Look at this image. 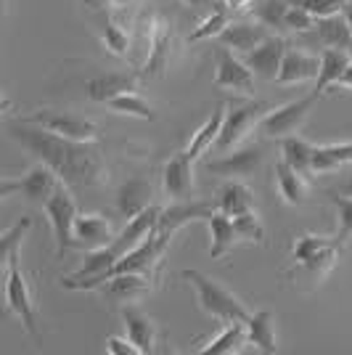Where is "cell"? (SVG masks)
<instances>
[{
	"label": "cell",
	"mask_w": 352,
	"mask_h": 355,
	"mask_svg": "<svg viewBox=\"0 0 352 355\" xmlns=\"http://www.w3.org/2000/svg\"><path fill=\"white\" fill-rule=\"evenodd\" d=\"M6 130L35 159L56 170V175L72 189H98L109 180V167H106L98 141L64 138L40 125H32L27 119L8 122Z\"/></svg>",
	"instance_id": "1"
},
{
	"label": "cell",
	"mask_w": 352,
	"mask_h": 355,
	"mask_svg": "<svg viewBox=\"0 0 352 355\" xmlns=\"http://www.w3.org/2000/svg\"><path fill=\"white\" fill-rule=\"evenodd\" d=\"M183 279L193 286L196 300H199V308H202L206 315H212L215 321H220V324H236V321L247 324V321H249L252 313H249V308L244 305V300L236 297L231 289H225L220 282L209 279L206 273L196 270V268L183 270Z\"/></svg>",
	"instance_id": "2"
},
{
	"label": "cell",
	"mask_w": 352,
	"mask_h": 355,
	"mask_svg": "<svg viewBox=\"0 0 352 355\" xmlns=\"http://www.w3.org/2000/svg\"><path fill=\"white\" fill-rule=\"evenodd\" d=\"M3 257V282H6V289H3V300H6V313H14L16 318L21 321L24 331L30 337H40V329H37V311H35V300H32V286L21 270V263H19V250H11Z\"/></svg>",
	"instance_id": "3"
},
{
	"label": "cell",
	"mask_w": 352,
	"mask_h": 355,
	"mask_svg": "<svg viewBox=\"0 0 352 355\" xmlns=\"http://www.w3.org/2000/svg\"><path fill=\"white\" fill-rule=\"evenodd\" d=\"M45 218L51 223V231L56 239V254L64 257V252L74 247V220H77V202H74L72 186L61 183L53 196L43 205Z\"/></svg>",
	"instance_id": "4"
},
{
	"label": "cell",
	"mask_w": 352,
	"mask_h": 355,
	"mask_svg": "<svg viewBox=\"0 0 352 355\" xmlns=\"http://www.w3.org/2000/svg\"><path fill=\"white\" fill-rule=\"evenodd\" d=\"M61 183H64V180L56 175V170H51L45 162H40V164H35L27 175L16 178V180L14 178H3V180H0V199H8V196L19 193V196H24L27 202L45 205Z\"/></svg>",
	"instance_id": "5"
},
{
	"label": "cell",
	"mask_w": 352,
	"mask_h": 355,
	"mask_svg": "<svg viewBox=\"0 0 352 355\" xmlns=\"http://www.w3.org/2000/svg\"><path fill=\"white\" fill-rule=\"evenodd\" d=\"M318 101V96L310 90L308 96H299L289 104H281L276 109H270L263 119H260V133L267 135V138H286V135H297L299 128L305 125V119L310 117L313 106Z\"/></svg>",
	"instance_id": "6"
},
{
	"label": "cell",
	"mask_w": 352,
	"mask_h": 355,
	"mask_svg": "<svg viewBox=\"0 0 352 355\" xmlns=\"http://www.w3.org/2000/svg\"><path fill=\"white\" fill-rule=\"evenodd\" d=\"M21 119H27L32 125H40L51 133L64 135V138H74V141H98V133H101L93 119L82 117L77 112H69V109H37L30 117Z\"/></svg>",
	"instance_id": "7"
},
{
	"label": "cell",
	"mask_w": 352,
	"mask_h": 355,
	"mask_svg": "<svg viewBox=\"0 0 352 355\" xmlns=\"http://www.w3.org/2000/svg\"><path fill=\"white\" fill-rule=\"evenodd\" d=\"M267 112H270V106L265 104V101H247V104L228 109L225 112V122H222V130L218 135V141H215V151L225 154V151L236 148L254 125H260V119Z\"/></svg>",
	"instance_id": "8"
},
{
	"label": "cell",
	"mask_w": 352,
	"mask_h": 355,
	"mask_svg": "<svg viewBox=\"0 0 352 355\" xmlns=\"http://www.w3.org/2000/svg\"><path fill=\"white\" fill-rule=\"evenodd\" d=\"M254 80H257V74L249 69V64L234 56V51L222 45L218 51V59H215V88L249 96L254 90Z\"/></svg>",
	"instance_id": "9"
},
{
	"label": "cell",
	"mask_w": 352,
	"mask_h": 355,
	"mask_svg": "<svg viewBox=\"0 0 352 355\" xmlns=\"http://www.w3.org/2000/svg\"><path fill=\"white\" fill-rule=\"evenodd\" d=\"M170 59H173V30L167 21L154 19L151 27V37H148V56L146 64L141 69V80H159L170 69Z\"/></svg>",
	"instance_id": "10"
},
{
	"label": "cell",
	"mask_w": 352,
	"mask_h": 355,
	"mask_svg": "<svg viewBox=\"0 0 352 355\" xmlns=\"http://www.w3.org/2000/svg\"><path fill=\"white\" fill-rule=\"evenodd\" d=\"M263 159H265L263 148L257 146V144H252V146L236 148L234 154H222V157H218V159L206 162V170H209L212 175H220V178H228V180H236V178L254 175V173L260 170Z\"/></svg>",
	"instance_id": "11"
},
{
	"label": "cell",
	"mask_w": 352,
	"mask_h": 355,
	"mask_svg": "<svg viewBox=\"0 0 352 355\" xmlns=\"http://www.w3.org/2000/svg\"><path fill=\"white\" fill-rule=\"evenodd\" d=\"M286 51H289V43L283 37H279V35H270L254 51H249L244 56V61L249 64L252 72L257 74V80H276Z\"/></svg>",
	"instance_id": "12"
},
{
	"label": "cell",
	"mask_w": 352,
	"mask_h": 355,
	"mask_svg": "<svg viewBox=\"0 0 352 355\" xmlns=\"http://www.w3.org/2000/svg\"><path fill=\"white\" fill-rule=\"evenodd\" d=\"M122 326H125V334L130 337L143 355L157 353L159 347V329L154 324V318L143 313L135 302L132 305H122Z\"/></svg>",
	"instance_id": "13"
},
{
	"label": "cell",
	"mask_w": 352,
	"mask_h": 355,
	"mask_svg": "<svg viewBox=\"0 0 352 355\" xmlns=\"http://www.w3.org/2000/svg\"><path fill=\"white\" fill-rule=\"evenodd\" d=\"M161 189L170 199H188L193 191V159L188 151H177L175 157H170V162L161 170Z\"/></svg>",
	"instance_id": "14"
},
{
	"label": "cell",
	"mask_w": 352,
	"mask_h": 355,
	"mask_svg": "<svg viewBox=\"0 0 352 355\" xmlns=\"http://www.w3.org/2000/svg\"><path fill=\"white\" fill-rule=\"evenodd\" d=\"M114 225L98 212H77L74 220V247L82 250H98L114 241Z\"/></svg>",
	"instance_id": "15"
},
{
	"label": "cell",
	"mask_w": 352,
	"mask_h": 355,
	"mask_svg": "<svg viewBox=\"0 0 352 355\" xmlns=\"http://www.w3.org/2000/svg\"><path fill=\"white\" fill-rule=\"evenodd\" d=\"M148 282H151L148 273H117V276L106 279V282L98 286V292H101L106 300H112V302L132 305V302H138L141 297L151 292V284Z\"/></svg>",
	"instance_id": "16"
},
{
	"label": "cell",
	"mask_w": 352,
	"mask_h": 355,
	"mask_svg": "<svg viewBox=\"0 0 352 355\" xmlns=\"http://www.w3.org/2000/svg\"><path fill=\"white\" fill-rule=\"evenodd\" d=\"M265 37H270V27H265L263 21H231L225 30L215 37L220 45L231 48L234 53H249Z\"/></svg>",
	"instance_id": "17"
},
{
	"label": "cell",
	"mask_w": 352,
	"mask_h": 355,
	"mask_svg": "<svg viewBox=\"0 0 352 355\" xmlns=\"http://www.w3.org/2000/svg\"><path fill=\"white\" fill-rule=\"evenodd\" d=\"M318 72H321V56L308 53L305 48H289L283 61H281L276 83L279 85H297V83L318 77Z\"/></svg>",
	"instance_id": "18"
},
{
	"label": "cell",
	"mask_w": 352,
	"mask_h": 355,
	"mask_svg": "<svg viewBox=\"0 0 352 355\" xmlns=\"http://www.w3.org/2000/svg\"><path fill=\"white\" fill-rule=\"evenodd\" d=\"M141 80V74H127V72H101L96 77H90L85 83V96L93 104H106L112 101L119 93H127V90H135Z\"/></svg>",
	"instance_id": "19"
},
{
	"label": "cell",
	"mask_w": 352,
	"mask_h": 355,
	"mask_svg": "<svg viewBox=\"0 0 352 355\" xmlns=\"http://www.w3.org/2000/svg\"><path fill=\"white\" fill-rule=\"evenodd\" d=\"M151 196H154V186L148 183L146 178H130L117 189L114 207H117V212L125 220H130L138 212H143L148 205H154Z\"/></svg>",
	"instance_id": "20"
},
{
	"label": "cell",
	"mask_w": 352,
	"mask_h": 355,
	"mask_svg": "<svg viewBox=\"0 0 352 355\" xmlns=\"http://www.w3.org/2000/svg\"><path fill=\"white\" fill-rule=\"evenodd\" d=\"M159 218H161L159 205H148L143 212H138L135 218H130V220H127V225H125L117 236H114V241H112V244H114L122 254H125V252H130L132 247H138V244H141V241H143V239H146L148 234H151V231L159 225Z\"/></svg>",
	"instance_id": "21"
},
{
	"label": "cell",
	"mask_w": 352,
	"mask_h": 355,
	"mask_svg": "<svg viewBox=\"0 0 352 355\" xmlns=\"http://www.w3.org/2000/svg\"><path fill=\"white\" fill-rule=\"evenodd\" d=\"M305 40H315L323 48H350L352 32L344 14H334L318 19L315 27L310 32H305Z\"/></svg>",
	"instance_id": "22"
},
{
	"label": "cell",
	"mask_w": 352,
	"mask_h": 355,
	"mask_svg": "<svg viewBox=\"0 0 352 355\" xmlns=\"http://www.w3.org/2000/svg\"><path fill=\"white\" fill-rule=\"evenodd\" d=\"M339 254H342V247H331V250L321 252V254H313L308 260L294 263V268L286 276H289V279H297V282H310L313 286H318V284L326 282L328 273L334 270Z\"/></svg>",
	"instance_id": "23"
},
{
	"label": "cell",
	"mask_w": 352,
	"mask_h": 355,
	"mask_svg": "<svg viewBox=\"0 0 352 355\" xmlns=\"http://www.w3.org/2000/svg\"><path fill=\"white\" fill-rule=\"evenodd\" d=\"M350 51L347 48H323L321 51V72L315 77V85H313V93L321 98L326 90L337 88L339 77L344 74V69L350 67Z\"/></svg>",
	"instance_id": "24"
},
{
	"label": "cell",
	"mask_w": 352,
	"mask_h": 355,
	"mask_svg": "<svg viewBox=\"0 0 352 355\" xmlns=\"http://www.w3.org/2000/svg\"><path fill=\"white\" fill-rule=\"evenodd\" d=\"M218 207H209L204 202H186L180 199L177 205H170L167 209H161V218H159V231H167V234H175L177 228H183L186 223L191 220H206L212 212Z\"/></svg>",
	"instance_id": "25"
},
{
	"label": "cell",
	"mask_w": 352,
	"mask_h": 355,
	"mask_svg": "<svg viewBox=\"0 0 352 355\" xmlns=\"http://www.w3.org/2000/svg\"><path fill=\"white\" fill-rule=\"evenodd\" d=\"M209 236H212V247H209V257L212 260H220L222 254L228 250H234V244L238 241V228H236L234 218L228 215V212H222V209H215L209 218Z\"/></svg>",
	"instance_id": "26"
},
{
	"label": "cell",
	"mask_w": 352,
	"mask_h": 355,
	"mask_svg": "<svg viewBox=\"0 0 352 355\" xmlns=\"http://www.w3.org/2000/svg\"><path fill=\"white\" fill-rule=\"evenodd\" d=\"M276 186H279V193L281 199L286 202V205H305L310 196V186L308 180H305V173H299V170H294L292 164H286L281 159L276 164Z\"/></svg>",
	"instance_id": "27"
},
{
	"label": "cell",
	"mask_w": 352,
	"mask_h": 355,
	"mask_svg": "<svg viewBox=\"0 0 352 355\" xmlns=\"http://www.w3.org/2000/svg\"><path fill=\"white\" fill-rule=\"evenodd\" d=\"M247 337L249 345H254L263 353H276L279 350V340H276V315L270 311H257L249 315L247 321Z\"/></svg>",
	"instance_id": "28"
},
{
	"label": "cell",
	"mask_w": 352,
	"mask_h": 355,
	"mask_svg": "<svg viewBox=\"0 0 352 355\" xmlns=\"http://www.w3.org/2000/svg\"><path fill=\"white\" fill-rule=\"evenodd\" d=\"M225 112H228L225 104H218L215 106V112H212V117L206 119L204 125L191 135V141H188L186 151H188V157H191L193 162H196L204 151L215 148V141H218V135H220V130H222V122H225Z\"/></svg>",
	"instance_id": "29"
},
{
	"label": "cell",
	"mask_w": 352,
	"mask_h": 355,
	"mask_svg": "<svg viewBox=\"0 0 352 355\" xmlns=\"http://www.w3.org/2000/svg\"><path fill=\"white\" fill-rule=\"evenodd\" d=\"M215 207L222 209V212H228L231 218L241 215V212H249V209H257L254 207V193H252V189L244 186V183H238V180L222 183L220 191H218Z\"/></svg>",
	"instance_id": "30"
},
{
	"label": "cell",
	"mask_w": 352,
	"mask_h": 355,
	"mask_svg": "<svg viewBox=\"0 0 352 355\" xmlns=\"http://www.w3.org/2000/svg\"><path fill=\"white\" fill-rule=\"evenodd\" d=\"M244 345H249V337H247V324L236 321V324H225V329H222L215 340H209L206 345L199 347V353H204V355H234V353H238Z\"/></svg>",
	"instance_id": "31"
},
{
	"label": "cell",
	"mask_w": 352,
	"mask_h": 355,
	"mask_svg": "<svg viewBox=\"0 0 352 355\" xmlns=\"http://www.w3.org/2000/svg\"><path fill=\"white\" fill-rule=\"evenodd\" d=\"M352 164V141L347 144H326L315 146L313 154V173H334Z\"/></svg>",
	"instance_id": "32"
},
{
	"label": "cell",
	"mask_w": 352,
	"mask_h": 355,
	"mask_svg": "<svg viewBox=\"0 0 352 355\" xmlns=\"http://www.w3.org/2000/svg\"><path fill=\"white\" fill-rule=\"evenodd\" d=\"M313 154H315V146L299 138V135H286L281 138V159L286 164H292L294 170L299 173H313Z\"/></svg>",
	"instance_id": "33"
},
{
	"label": "cell",
	"mask_w": 352,
	"mask_h": 355,
	"mask_svg": "<svg viewBox=\"0 0 352 355\" xmlns=\"http://www.w3.org/2000/svg\"><path fill=\"white\" fill-rule=\"evenodd\" d=\"M228 24H231V6L225 0H215L209 16L188 35V43H202V40H209V37H218Z\"/></svg>",
	"instance_id": "34"
},
{
	"label": "cell",
	"mask_w": 352,
	"mask_h": 355,
	"mask_svg": "<svg viewBox=\"0 0 352 355\" xmlns=\"http://www.w3.org/2000/svg\"><path fill=\"white\" fill-rule=\"evenodd\" d=\"M106 109H112L114 114H125V117H138V119H157V109L148 104L146 98L135 90L119 93L112 101H106Z\"/></svg>",
	"instance_id": "35"
},
{
	"label": "cell",
	"mask_w": 352,
	"mask_h": 355,
	"mask_svg": "<svg viewBox=\"0 0 352 355\" xmlns=\"http://www.w3.org/2000/svg\"><path fill=\"white\" fill-rule=\"evenodd\" d=\"M292 3L289 0H257L252 6V14L257 21H263L270 30H283L286 32V14H289Z\"/></svg>",
	"instance_id": "36"
},
{
	"label": "cell",
	"mask_w": 352,
	"mask_h": 355,
	"mask_svg": "<svg viewBox=\"0 0 352 355\" xmlns=\"http://www.w3.org/2000/svg\"><path fill=\"white\" fill-rule=\"evenodd\" d=\"M331 247H344L339 236H318V234H299L292 247V260H308L313 254H321V252L331 250Z\"/></svg>",
	"instance_id": "37"
},
{
	"label": "cell",
	"mask_w": 352,
	"mask_h": 355,
	"mask_svg": "<svg viewBox=\"0 0 352 355\" xmlns=\"http://www.w3.org/2000/svg\"><path fill=\"white\" fill-rule=\"evenodd\" d=\"M236 228H238V236L247 239V241H254V244H263L265 241V225L257 215V209H249V212H241L234 218Z\"/></svg>",
	"instance_id": "38"
},
{
	"label": "cell",
	"mask_w": 352,
	"mask_h": 355,
	"mask_svg": "<svg viewBox=\"0 0 352 355\" xmlns=\"http://www.w3.org/2000/svg\"><path fill=\"white\" fill-rule=\"evenodd\" d=\"M103 45H106V51L109 53H114V56H127V48H130V40H127V32L117 27L112 19H106V24H103V35H101Z\"/></svg>",
	"instance_id": "39"
},
{
	"label": "cell",
	"mask_w": 352,
	"mask_h": 355,
	"mask_svg": "<svg viewBox=\"0 0 352 355\" xmlns=\"http://www.w3.org/2000/svg\"><path fill=\"white\" fill-rule=\"evenodd\" d=\"M289 3H292V6H299V8H305V11L313 14L315 19H323V16L342 14L344 6H347L350 0H289Z\"/></svg>",
	"instance_id": "40"
},
{
	"label": "cell",
	"mask_w": 352,
	"mask_h": 355,
	"mask_svg": "<svg viewBox=\"0 0 352 355\" xmlns=\"http://www.w3.org/2000/svg\"><path fill=\"white\" fill-rule=\"evenodd\" d=\"M30 228H32V218H21L11 228H6L3 236H0V254H6V252L11 250H21V241L30 234Z\"/></svg>",
	"instance_id": "41"
},
{
	"label": "cell",
	"mask_w": 352,
	"mask_h": 355,
	"mask_svg": "<svg viewBox=\"0 0 352 355\" xmlns=\"http://www.w3.org/2000/svg\"><path fill=\"white\" fill-rule=\"evenodd\" d=\"M331 205L337 207V218H339L337 236H339V241L344 244V241L352 236V199L350 196H342V193H334V196H331Z\"/></svg>",
	"instance_id": "42"
},
{
	"label": "cell",
	"mask_w": 352,
	"mask_h": 355,
	"mask_svg": "<svg viewBox=\"0 0 352 355\" xmlns=\"http://www.w3.org/2000/svg\"><path fill=\"white\" fill-rule=\"evenodd\" d=\"M106 353H112V355H143L141 353V347H138L127 334H125V337H109V340H106Z\"/></svg>",
	"instance_id": "43"
},
{
	"label": "cell",
	"mask_w": 352,
	"mask_h": 355,
	"mask_svg": "<svg viewBox=\"0 0 352 355\" xmlns=\"http://www.w3.org/2000/svg\"><path fill=\"white\" fill-rule=\"evenodd\" d=\"M334 193H342V196H350V199H352V164H347V167H344V178L337 183Z\"/></svg>",
	"instance_id": "44"
},
{
	"label": "cell",
	"mask_w": 352,
	"mask_h": 355,
	"mask_svg": "<svg viewBox=\"0 0 352 355\" xmlns=\"http://www.w3.org/2000/svg\"><path fill=\"white\" fill-rule=\"evenodd\" d=\"M337 88L352 90V61H350V67H347V69H344V74H342V77H339Z\"/></svg>",
	"instance_id": "45"
},
{
	"label": "cell",
	"mask_w": 352,
	"mask_h": 355,
	"mask_svg": "<svg viewBox=\"0 0 352 355\" xmlns=\"http://www.w3.org/2000/svg\"><path fill=\"white\" fill-rule=\"evenodd\" d=\"M85 3V8H90V11H101L103 6H109V0H82Z\"/></svg>",
	"instance_id": "46"
},
{
	"label": "cell",
	"mask_w": 352,
	"mask_h": 355,
	"mask_svg": "<svg viewBox=\"0 0 352 355\" xmlns=\"http://www.w3.org/2000/svg\"><path fill=\"white\" fill-rule=\"evenodd\" d=\"M188 6H193V8H206V6H212L215 0H186Z\"/></svg>",
	"instance_id": "47"
},
{
	"label": "cell",
	"mask_w": 352,
	"mask_h": 355,
	"mask_svg": "<svg viewBox=\"0 0 352 355\" xmlns=\"http://www.w3.org/2000/svg\"><path fill=\"white\" fill-rule=\"evenodd\" d=\"M342 14H344V19H347V24H350V32H352V0L347 3V6H344V11H342Z\"/></svg>",
	"instance_id": "48"
},
{
	"label": "cell",
	"mask_w": 352,
	"mask_h": 355,
	"mask_svg": "<svg viewBox=\"0 0 352 355\" xmlns=\"http://www.w3.org/2000/svg\"><path fill=\"white\" fill-rule=\"evenodd\" d=\"M130 0H109V6H127Z\"/></svg>",
	"instance_id": "49"
},
{
	"label": "cell",
	"mask_w": 352,
	"mask_h": 355,
	"mask_svg": "<svg viewBox=\"0 0 352 355\" xmlns=\"http://www.w3.org/2000/svg\"><path fill=\"white\" fill-rule=\"evenodd\" d=\"M347 51H350V56H352V45H350V48H347Z\"/></svg>",
	"instance_id": "50"
}]
</instances>
